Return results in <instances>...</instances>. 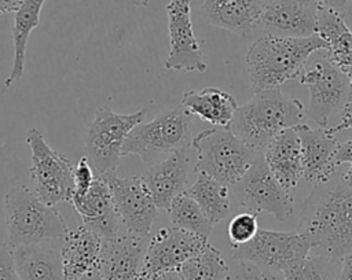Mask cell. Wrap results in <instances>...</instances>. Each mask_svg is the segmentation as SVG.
Returning <instances> with one entry per match:
<instances>
[{
  "instance_id": "cell-1",
  "label": "cell",
  "mask_w": 352,
  "mask_h": 280,
  "mask_svg": "<svg viewBox=\"0 0 352 280\" xmlns=\"http://www.w3.org/2000/svg\"><path fill=\"white\" fill-rule=\"evenodd\" d=\"M311 243V254L341 262L352 253V189L342 178L314 185L296 228Z\"/></svg>"
},
{
  "instance_id": "cell-2",
  "label": "cell",
  "mask_w": 352,
  "mask_h": 280,
  "mask_svg": "<svg viewBox=\"0 0 352 280\" xmlns=\"http://www.w3.org/2000/svg\"><path fill=\"white\" fill-rule=\"evenodd\" d=\"M327 49V43L318 34L286 37L265 34L253 41L246 52L245 65L254 92L280 86L296 78L308 58L316 51Z\"/></svg>"
},
{
  "instance_id": "cell-3",
  "label": "cell",
  "mask_w": 352,
  "mask_h": 280,
  "mask_svg": "<svg viewBox=\"0 0 352 280\" xmlns=\"http://www.w3.org/2000/svg\"><path fill=\"white\" fill-rule=\"evenodd\" d=\"M304 118L305 108L301 100L274 86L254 92L252 99L238 106L228 128L241 140L263 151L278 135L304 124Z\"/></svg>"
},
{
  "instance_id": "cell-4",
  "label": "cell",
  "mask_w": 352,
  "mask_h": 280,
  "mask_svg": "<svg viewBox=\"0 0 352 280\" xmlns=\"http://www.w3.org/2000/svg\"><path fill=\"white\" fill-rule=\"evenodd\" d=\"M4 215L11 247L60 239L69 232L59 210L25 185L11 187L4 195Z\"/></svg>"
},
{
  "instance_id": "cell-5",
  "label": "cell",
  "mask_w": 352,
  "mask_h": 280,
  "mask_svg": "<svg viewBox=\"0 0 352 280\" xmlns=\"http://www.w3.org/2000/svg\"><path fill=\"white\" fill-rule=\"evenodd\" d=\"M191 145L197 151L194 172L227 185L238 183L261 152L235 136L228 126L199 132L192 137Z\"/></svg>"
},
{
  "instance_id": "cell-6",
  "label": "cell",
  "mask_w": 352,
  "mask_h": 280,
  "mask_svg": "<svg viewBox=\"0 0 352 280\" xmlns=\"http://www.w3.org/2000/svg\"><path fill=\"white\" fill-rule=\"evenodd\" d=\"M296 78L309 91L307 114L319 126L329 128L331 117L342 113L349 100L351 80L329 59L326 49L312 54Z\"/></svg>"
},
{
  "instance_id": "cell-7",
  "label": "cell",
  "mask_w": 352,
  "mask_h": 280,
  "mask_svg": "<svg viewBox=\"0 0 352 280\" xmlns=\"http://www.w3.org/2000/svg\"><path fill=\"white\" fill-rule=\"evenodd\" d=\"M146 114V108L131 114H118L109 107L96 110L84 139L85 156L96 176L107 178L116 173L128 133L143 122Z\"/></svg>"
},
{
  "instance_id": "cell-8",
  "label": "cell",
  "mask_w": 352,
  "mask_h": 280,
  "mask_svg": "<svg viewBox=\"0 0 352 280\" xmlns=\"http://www.w3.org/2000/svg\"><path fill=\"white\" fill-rule=\"evenodd\" d=\"M192 117L180 106L160 113L150 122L135 125L124 141L122 156L138 155L142 162L154 163L158 156L186 147Z\"/></svg>"
},
{
  "instance_id": "cell-9",
  "label": "cell",
  "mask_w": 352,
  "mask_h": 280,
  "mask_svg": "<svg viewBox=\"0 0 352 280\" xmlns=\"http://www.w3.org/2000/svg\"><path fill=\"white\" fill-rule=\"evenodd\" d=\"M26 143L32 152V189L51 206L67 202L74 187V166L69 158L52 150L37 129L28 130Z\"/></svg>"
},
{
  "instance_id": "cell-10",
  "label": "cell",
  "mask_w": 352,
  "mask_h": 280,
  "mask_svg": "<svg viewBox=\"0 0 352 280\" xmlns=\"http://www.w3.org/2000/svg\"><path fill=\"white\" fill-rule=\"evenodd\" d=\"M232 250V259L236 262L252 264L260 270L283 272L311 254V243L297 229L292 232L258 229L253 239Z\"/></svg>"
},
{
  "instance_id": "cell-11",
  "label": "cell",
  "mask_w": 352,
  "mask_h": 280,
  "mask_svg": "<svg viewBox=\"0 0 352 280\" xmlns=\"http://www.w3.org/2000/svg\"><path fill=\"white\" fill-rule=\"evenodd\" d=\"M239 206L248 211L267 213L278 221L294 214V195L286 191L270 170L260 152L243 177L234 184Z\"/></svg>"
},
{
  "instance_id": "cell-12",
  "label": "cell",
  "mask_w": 352,
  "mask_h": 280,
  "mask_svg": "<svg viewBox=\"0 0 352 280\" xmlns=\"http://www.w3.org/2000/svg\"><path fill=\"white\" fill-rule=\"evenodd\" d=\"M166 15L169 54L164 62L165 69L205 73L208 65L194 34L190 0H169Z\"/></svg>"
},
{
  "instance_id": "cell-13",
  "label": "cell",
  "mask_w": 352,
  "mask_h": 280,
  "mask_svg": "<svg viewBox=\"0 0 352 280\" xmlns=\"http://www.w3.org/2000/svg\"><path fill=\"white\" fill-rule=\"evenodd\" d=\"M106 181L110 187L121 225L129 233L148 236L157 218L158 207L144 187L142 177H120L114 173Z\"/></svg>"
},
{
  "instance_id": "cell-14",
  "label": "cell",
  "mask_w": 352,
  "mask_h": 280,
  "mask_svg": "<svg viewBox=\"0 0 352 280\" xmlns=\"http://www.w3.org/2000/svg\"><path fill=\"white\" fill-rule=\"evenodd\" d=\"M208 244V239L177 226L157 231L148 240L142 277L162 272L177 270L182 264L198 254Z\"/></svg>"
},
{
  "instance_id": "cell-15",
  "label": "cell",
  "mask_w": 352,
  "mask_h": 280,
  "mask_svg": "<svg viewBox=\"0 0 352 280\" xmlns=\"http://www.w3.org/2000/svg\"><path fill=\"white\" fill-rule=\"evenodd\" d=\"M319 5L314 0H268L257 27L265 34L308 37L316 34Z\"/></svg>"
},
{
  "instance_id": "cell-16",
  "label": "cell",
  "mask_w": 352,
  "mask_h": 280,
  "mask_svg": "<svg viewBox=\"0 0 352 280\" xmlns=\"http://www.w3.org/2000/svg\"><path fill=\"white\" fill-rule=\"evenodd\" d=\"M147 236L133 233L103 237L98 272L104 280H139L147 250Z\"/></svg>"
},
{
  "instance_id": "cell-17",
  "label": "cell",
  "mask_w": 352,
  "mask_h": 280,
  "mask_svg": "<svg viewBox=\"0 0 352 280\" xmlns=\"http://www.w3.org/2000/svg\"><path fill=\"white\" fill-rule=\"evenodd\" d=\"M294 129L301 143L302 178L312 185L329 181L337 169L336 152L340 141L336 133L322 126L312 129L307 124Z\"/></svg>"
},
{
  "instance_id": "cell-18",
  "label": "cell",
  "mask_w": 352,
  "mask_h": 280,
  "mask_svg": "<svg viewBox=\"0 0 352 280\" xmlns=\"http://www.w3.org/2000/svg\"><path fill=\"white\" fill-rule=\"evenodd\" d=\"M67 203H70L81 217L82 225L102 237H113L118 235L121 220L117 214L106 178L96 176L85 192H72Z\"/></svg>"
},
{
  "instance_id": "cell-19",
  "label": "cell",
  "mask_w": 352,
  "mask_h": 280,
  "mask_svg": "<svg viewBox=\"0 0 352 280\" xmlns=\"http://www.w3.org/2000/svg\"><path fill=\"white\" fill-rule=\"evenodd\" d=\"M188 176V156L186 147L177 148L164 159L151 163L143 173L142 181L155 206L168 210L170 202L186 191Z\"/></svg>"
},
{
  "instance_id": "cell-20",
  "label": "cell",
  "mask_w": 352,
  "mask_h": 280,
  "mask_svg": "<svg viewBox=\"0 0 352 280\" xmlns=\"http://www.w3.org/2000/svg\"><path fill=\"white\" fill-rule=\"evenodd\" d=\"M102 240L100 235L85 225L66 233L60 248L65 280H80L85 275L98 270Z\"/></svg>"
},
{
  "instance_id": "cell-21",
  "label": "cell",
  "mask_w": 352,
  "mask_h": 280,
  "mask_svg": "<svg viewBox=\"0 0 352 280\" xmlns=\"http://www.w3.org/2000/svg\"><path fill=\"white\" fill-rule=\"evenodd\" d=\"M261 152L275 178L286 191L293 194L302 178L301 143L296 129H286L278 135Z\"/></svg>"
},
{
  "instance_id": "cell-22",
  "label": "cell",
  "mask_w": 352,
  "mask_h": 280,
  "mask_svg": "<svg viewBox=\"0 0 352 280\" xmlns=\"http://www.w3.org/2000/svg\"><path fill=\"white\" fill-rule=\"evenodd\" d=\"M263 11L261 0H204L202 19L239 37L249 34Z\"/></svg>"
},
{
  "instance_id": "cell-23",
  "label": "cell",
  "mask_w": 352,
  "mask_h": 280,
  "mask_svg": "<svg viewBox=\"0 0 352 280\" xmlns=\"http://www.w3.org/2000/svg\"><path fill=\"white\" fill-rule=\"evenodd\" d=\"M12 255L21 280H65L60 251L47 242L15 246Z\"/></svg>"
},
{
  "instance_id": "cell-24",
  "label": "cell",
  "mask_w": 352,
  "mask_h": 280,
  "mask_svg": "<svg viewBox=\"0 0 352 280\" xmlns=\"http://www.w3.org/2000/svg\"><path fill=\"white\" fill-rule=\"evenodd\" d=\"M316 34L327 43L329 59L352 82V30L345 23L342 14L319 7Z\"/></svg>"
},
{
  "instance_id": "cell-25",
  "label": "cell",
  "mask_w": 352,
  "mask_h": 280,
  "mask_svg": "<svg viewBox=\"0 0 352 280\" xmlns=\"http://www.w3.org/2000/svg\"><path fill=\"white\" fill-rule=\"evenodd\" d=\"M180 102L191 115L214 126H228L238 108V102L231 93L214 86L186 91Z\"/></svg>"
},
{
  "instance_id": "cell-26",
  "label": "cell",
  "mask_w": 352,
  "mask_h": 280,
  "mask_svg": "<svg viewBox=\"0 0 352 280\" xmlns=\"http://www.w3.org/2000/svg\"><path fill=\"white\" fill-rule=\"evenodd\" d=\"M45 0H23L14 16L12 25V44L14 58L10 74L4 81V88H10L14 82L19 81L25 71L26 47L30 33L40 23V12Z\"/></svg>"
},
{
  "instance_id": "cell-27",
  "label": "cell",
  "mask_w": 352,
  "mask_h": 280,
  "mask_svg": "<svg viewBox=\"0 0 352 280\" xmlns=\"http://www.w3.org/2000/svg\"><path fill=\"white\" fill-rule=\"evenodd\" d=\"M195 183L186 189V192L199 205L206 217L217 224L230 214V189L227 184L217 181L216 178L197 173Z\"/></svg>"
},
{
  "instance_id": "cell-28",
  "label": "cell",
  "mask_w": 352,
  "mask_h": 280,
  "mask_svg": "<svg viewBox=\"0 0 352 280\" xmlns=\"http://www.w3.org/2000/svg\"><path fill=\"white\" fill-rule=\"evenodd\" d=\"M182 280H230L231 270L220 251L206 244L177 269Z\"/></svg>"
},
{
  "instance_id": "cell-29",
  "label": "cell",
  "mask_w": 352,
  "mask_h": 280,
  "mask_svg": "<svg viewBox=\"0 0 352 280\" xmlns=\"http://www.w3.org/2000/svg\"><path fill=\"white\" fill-rule=\"evenodd\" d=\"M166 211L173 226L209 239L214 224L206 217L199 205L186 191L179 194L170 202Z\"/></svg>"
},
{
  "instance_id": "cell-30",
  "label": "cell",
  "mask_w": 352,
  "mask_h": 280,
  "mask_svg": "<svg viewBox=\"0 0 352 280\" xmlns=\"http://www.w3.org/2000/svg\"><path fill=\"white\" fill-rule=\"evenodd\" d=\"M341 262L309 254L283 270L285 280H338Z\"/></svg>"
},
{
  "instance_id": "cell-31",
  "label": "cell",
  "mask_w": 352,
  "mask_h": 280,
  "mask_svg": "<svg viewBox=\"0 0 352 280\" xmlns=\"http://www.w3.org/2000/svg\"><path fill=\"white\" fill-rule=\"evenodd\" d=\"M257 213L254 211H241L235 214L227 228L228 239L231 243V247H236L239 244L248 243L258 231V222H257Z\"/></svg>"
},
{
  "instance_id": "cell-32",
  "label": "cell",
  "mask_w": 352,
  "mask_h": 280,
  "mask_svg": "<svg viewBox=\"0 0 352 280\" xmlns=\"http://www.w3.org/2000/svg\"><path fill=\"white\" fill-rule=\"evenodd\" d=\"M96 174L92 169V165L89 163L88 158L84 155L78 163L74 166L73 170V178H74V187H73V194H82L85 192L92 181L95 180Z\"/></svg>"
},
{
  "instance_id": "cell-33",
  "label": "cell",
  "mask_w": 352,
  "mask_h": 280,
  "mask_svg": "<svg viewBox=\"0 0 352 280\" xmlns=\"http://www.w3.org/2000/svg\"><path fill=\"white\" fill-rule=\"evenodd\" d=\"M0 280H21L15 268L12 247L8 243H0Z\"/></svg>"
},
{
  "instance_id": "cell-34",
  "label": "cell",
  "mask_w": 352,
  "mask_h": 280,
  "mask_svg": "<svg viewBox=\"0 0 352 280\" xmlns=\"http://www.w3.org/2000/svg\"><path fill=\"white\" fill-rule=\"evenodd\" d=\"M230 280H261V270L252 264L239 262L234 272H231Z\"/></svg>"
},
{
  "instance_id": "cell-35",
  "label": "cell",
  "mask_w": 352,
  "mask_h": 280,
  "mask_svg": "<svg viewBox=\"0 0 352 280\" xmlns=\"http://www.w3.org/2000/svg\"><path fill=\"white\" fill-rule=\"evenodd\" d=\"M352 163V139L340 144L337 152H336V163L342 165V163Z\"/></svg>"
},
{
  "instance_id": "cell-36",
  "label": "cell",
  "mask_w": 352,
  "mask_h": 280,
  "mask_svg": "<svg viewBox=\"0 0 352 280\" xmlns=\"http://www.w3.org/2000/svg\"><path fill=\"white\" fill-rule=\"evenodd\" d=\"M319 7H324V8H330L334 10L340 14H344V11L346 10L348 4L351 3V0H314Z\"/></svg>"
},
{
  "instance_id": "cell-37",
  "label": "cell",
  "mask_w": 352,
  "mask_h": 280,
  "mask_svg": "<svg viewBox=\"0 0 352 280\" xmlns=\"http://www.w3.org/2000/svg\"><path fill=\"white\" fill-rule=\"evenodd\" d=\"M338 280H352V253L341 259Z\"/></svg>"
},
{
  "instance_id": "cell-38",
  "label": "cell",
  "mask_w": 352,
  "mask_h": 280,
  "mask_svg": "<svg viewBox=\"0 0 352 280\" xmlns=\"http://www.w3.org/2000/svg\"><path fill=\"white\" fill-rule=\"evenodd\" d=\"M23 0H0V15L8 12H16Z\"/></svg>"
},
{
  "instance_id": "cell-39",
  "label": "cell",
  "mask_w": 352,
  "mask_h": 280,
  "mask_svg": "<svg viewBox=\"0 0 352 280\" xmlns=\"http://www.w3.org/2000/svg\"><path fill=\"white\" fill-rule=\"evenodd\" d=\"M345 129H351L352 130V113H349L346 115H342L341 121L336 126H329V130L331 133H338V132L345 130Z\"/></svg>"
},
{
  "instance_id": "cell-40",
  "label": "cell",
  "mask_w": 352,
  "mask_h": 280,
  "mask_svg": "<svg viewBox=\"0 0 352 280\" xmlns=\"http://www.w3.org/2000/svg\"><path fill=\"white\" fill-rule=\"evenodd\" d=\"M139 280H182V279H180V275L177 270H169V272H162V273H157L153 276L142 277Z\"/></svg>"
},
{
  "instance_id": "cell-41",
  "label": "cell",
  "mask_w": 352,
  "mask_h": 280,
  "mask_svg": "<svg viewBox=\"0 0 352 280\" xmlns=\"http://www.w3.org/2000/svg\"><path fill=\"white\" fill-rule=\"evenodd\" d=\"M261 280H285V276L278 270H261Z\"/></svg>"
},
{
  "instance_id": "cell-42",
  "label": "cell",
  "mask_w": 352,
  "mask_h": 280,
  "mask_svg": "<svg viewBox=\"0 0 352 280\" xmlns=\"http://www.w3.org/2000/svg\"><path fill=\"white\" fill-rule=\"evenodd\" d=\"M342 18H344L345 23L348 25V27L352 30V0H351V3L348 4L346 10L344 11V14H342Z\"/></svg>"
},
{
  "instance_id": "cell-43",
  "label": "cell",
  "mask_w": 352,
  "mask_h": 280,
  "mask_svg": "<svg viewBox=\"0 0 352 280\" xmlns=\"http://www.w3.org/2000/svg\"><path fill=\"white\" fill-rule=\"evenodd\" d=\"M341 178H342V181L345 183V185L352 189V163H351V166L342 173Z\"/></svg>"
},
{
  "instance_id": "cell-44",
  "label": "cell",
  "mask_w": 352,
  "mask_h": 280,
  "mask_svg": "<svg viewBox=\"0 0 352 280\" xmlns=\"http://www.w3.org/2000/svg\"><path fill=\"white\" fill-rule=\"evenodd\" d=\"M80 280H104V279L99 275V272H98V270H95V272H92V273L85 275V276H84V277H81Z\"/></svg>"
},
{
  "instance_id": "cell-45",
  "label": "cell",
  "mask_w": 352,
  "mask_h": 280,
  "mask_svg": "<svg viewBox=\"0 0 352 280\" xmlns=\"http://www.w3.org/2000/svg\"><path fill=\"white\" fill-rule=\"evenodd\" d=\"M349 113H352V91H351V96H349V100H348V103H346L345 108L342 110V114H341V117H342V115H346V114H349Z\"/></svg>"
},
{
  "instance_id": "cell-46",
  "label": "cell",
  "mask_w": 352,
  "mask_h": 280,
  "mask_svg": "<svg viewBox=\"0 0 352 280\" xmlns=\"http://www.w3.org/2000/svg\"><path fill=\"white\" fill-rule=\"evenodd\" d=\"M133 5H136V7H146L150 1H153V0H129Z\"/></svg>"
}]
</instances>
